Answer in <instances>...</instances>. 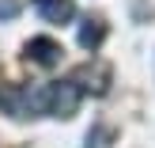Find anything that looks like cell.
Listing matches in <instances>:
<instances>
[{
    "label": "cell",
    "instance_id": "1",
    "mask_svg": "<svg viewBox=\"0 0 155 148\" xmlns=\"http://www.w3.org/2000/svg\"><path fill=\"white\" fill-rule=\"evenodd\" d=\"M80 99L83 88L76 80H57V84H45V114H57V118H72L80 110Z\"/></svg>",
    "mask_w": 155,
    "mask_h": 148
},
{
    "label": "cell",
    "instance_id": "2",
    "mask_svg": "<svg viewBox=\"0 0 155 148\" xmlns=\"http://www.w3.org/2000/svg\"><path fill=\"white\" fill-rule=\"evenodd\" d=\"M72 80L80 84L83 91L106 95V91H110V68H106V65H83V68H76V76H72Z\"/></svg>",
    "mask_w": 155,
    "mask_h": 148
},
{
    "label": "cell",
    "instance_id": "3",
    "mask_svg": "<svg viewBox=\"0 0 155 148\" xmlns=\"http://www.w3.org/2000/svg\"><path fill=\"white\" fill-rule=\"evenodd\" d=\"M27 57L34 61V65H42V68H53L61 61V46L53 42V38H30L27 42Z\"/></svg>",
    "mask_w": 155,
    "mask_h": 148
},
{
    "label": "cell",
    "instance_id": "4",
    "mask_svg": "<svg viewBox=\"0 0 155 148\" xmlns=\"http://www.w3.org/2000/svg\"><path fill=\"white\" fill-rule=\"evenodd\" d=\"M38 15H42L45 23H68L76 15V4L72 0H34Z\"/></svg>",
    "mask_w": 155,
    "mask_h": 148
},
{
    "label": "cell",
    "instance_id": "5",
    "mask_svg": "<svg viewBox=\"0 0 155 148\" xmlns=\"http://www.w3.org/2000/svg\"><path fill=\"white\" fill-rule=\"evenodd\" d=\"M102 38H106V23L102 19H83V27H80V46L83 50H98Z\"/></svg>",
    "mask_w": 155,
    "mask_h": 148
},
{
    "label": "cell",
    "instance_id": "6",
    "mask_svg": "<svg viewBox=\"0 0 155 148\" xmlns=\"http://www.w3.org/2000/svg\"><path fill=\"white\" fill-rule=\"evenodd\" d=\"M0 15H4V19H12V15H15V4H12V0H4V4H0Z\"/></svg>",
    "mask_w": 155,
    "mask_h": 148
}]
</instances>
